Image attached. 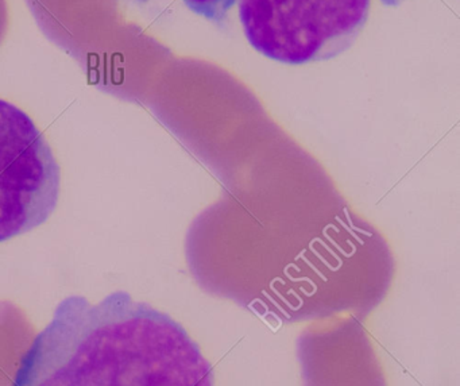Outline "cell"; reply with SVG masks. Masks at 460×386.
<instances>
[{
    "mask_svg": "<svg viewBox=\"0 0 460 386\" xmlns=\"http://www.w3.org/2000/svg\"><path fill=\"white\" fill-rule=\"evenodd\" d=\"M200 346L168 313L128 292L58 302L12 386H214Z\"/></svg>",
    "mask_w": 460,
    "mask_h": 386,
    "instance_id": "1",
    "label": "cell"
},
{
    "mask_svg": "<svg viewBox=\"0 0 460 386\" xmlns=\"http://www.w3.org/2000/svg\"><path fill=\"white\" fill-rule=\"evenodd\" d=\"M250 45L288 65L325 61L351 48L370 0H238Z\"/></svg>",
    "mask_w": 460,
    "mask_h": 386,
    "instance_id": "2",
    "label": "cell"
},
{
    "mask_svg": "<svg viewBox=\"0 0 460 386\" xmlns=\"http://www.w3.org/2000/svg\"><path fill=\"white\" fill-rule=\"evenodd\" d=\"M61 169L45 135L0 99V243L47 223L58 208Z\"/></svg>",
    "mask_w": 460,
    "mask_h": 386,
    "instance_id": "3",
    "label": "cell"
},
{
    "mask_svg": "<svg viewBox=\"0 0 460 386\" xmlns=\"http://www.w3.org/2000/svg\"><path fill=\"white\" fill-rule=\"evenodd\" d=\"M182 2L196 15L203 16L217 26H223L236 0H182Z\"/></svg>",
    "mask_w": 460,
    "mask_h": 386,
    "instance_id": "4",
    "label": "cell"
},
{
    "mask_svg": "<svg viewBox=\"0 0 460 386\" xmlns=\"http://www.w3.org/2000/svg\"><path fill=\"white\" fill-rule=\"evenodd\" d=\"M401 2H402V0H382V3L387 5L400 4Z\"/></svg>",
    "mask_w": 460,
    "mask_h": 386,
    "instance_id": "5",
    "label": "cell"
}]
</instances>
